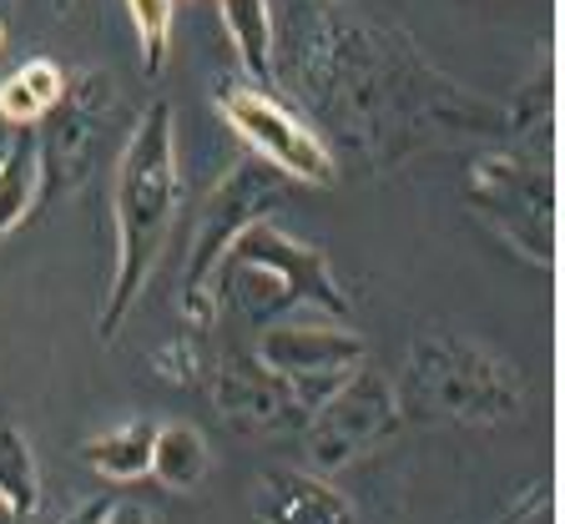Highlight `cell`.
<instances>
[{
  "label": "cell",
  "instance_id": "cell-12",
  "mask_svg": "<svg viewBox=\"0 0 565 524\" xmlns=\"http://www.w3.org/2000/svg\"><path fill=\"white\" fill-rule=\"evenodd\" d=\"M247 504L258 524H359L353 504L329 479L298 474V469H263Z\"/></svg>",
  "mask_w": 565,
  "mask_h": 524
},
{
  "label": "cell",
  "instance_id": "cell-6",
  "mask_svg": "<svg viewBox=\"0 0 565 524\" xmlns=\"http://www.w3.org/2000/svg\"><path fill=\"white\" fill-rule=\"evenodd\" d=\"M212 101H217V117L227 121V131L263 167H273V172H282L288 182H303V186L339 182V157H333L329 137L294 101H282L278 92H268L258 82H223Z\"/></svg>",
  "mask_w": 565,
  "mask_h": 524
},
{
  "label": "cell",
  "instance_id": "cell-10",
  "mask_svg": "<svg viewBox=\"0 0 565 524\" xmlns=\"http://www.w3.org/2000/svg\"><path fill=\"white\" fill-rule=\"evenodd\" d=\"M253 359L278 373L298 394V404L313 408L343 373L369 363V343L359 328L339 323V318L333 323H268Z\"/></svg>",
  "mask_w": 565,
  "mask_h": 524
},
{
  "label": "cell",
  "instance_id": "cell-21",
  "mask_svg": "<svg viewBox=\"0 0 565 524\" xmlns=\"http://www.w3.org/2000/svg\"><path fill=\"white\" fill-rule=\"evenodd\" d=\"M102 524H152V514L141 510V504H127V500H117V504H111V514H106Z\"/></svg>",
  "mask_w": 565,
  "mask_h": 524
},
{
  "label": "cell",
  "instance_id": "cell-11",
  "mask_svg": "<svg viewBox=\"0 0 565 524\" xmlns=\"http://www.w3.org/2000/svg\"><path fill=\"white\" fill-rule=\"evenodd\" d=\"M202 388L212 394L217 414H223L233 429L247 434H278V429H303L308 408L298 404V394L282 384L273 368H263L258 359H223L207 363V378Z\"/></svg>",
  "mask_w": 565,
  "mask_h": 524
},
{
  "label": "cell",
  "instance_id": "cell-13",
  "mask_svg": "<svg viewBox=\"0 0 565 524\" xmlns=\"http://www.w3.org/2000/svg\"><path fill=\"white\" fill-rule=\"evenodd\" d=\"M61 92H66V71L51 56L21 61L11 76H0V127L6 131L35 127V121L61 101Z\"/></svg>",
  "mask_w": 565,
  "mask_h": 524
},
{
  "label": "cell",
  "instance_id": "cell-14",
  "mask_svg": "<svg viewBox=\"0 0 565 524\" xmlns=\"http://www.w3.org/2000/svg\"><path fill=\"white\" fill-rule=\"evenodd\" d=\"M152 434H157L152 419H127V424H117V429L86 439L82 459L106 484H137V479H147V469H152Z\"/></svg>",
  "mask_w": 565,
  "mask_h": 524
},
{
  "label": "cell",
  "instance_id": "cell-24",
  "mask_svg": "<svg viewBox=\"0 0 565 524\" xmlns=\"http://www.w3.org/2000/svg\"><path fill=\"white\" fill-rule=\"evenodd\" d=\"M0 524H21V520H15V514L6 510V504H0Z\"/></svg>",
  "mask_w": 565,
  "mask_h": 524
},
{
  "label": "cell",
  "instance_id": "cell-5",
  "mask_svg": "<svg viewBox=\"0 0 565 524\" xmlns=\"http://www.w3.org/2000/svg\"><path fill=\"white\" fill-rule=\"evenodd\" d=\"M41 197H71L102 162H117L131 121L106 71H66V92L35 121Z\"/></svg>",
  "mask_w": 565,
  "mask_h": 524
},
{
  "label": "cell",
  "instance_id": "cell-22",
  "mask_svg": "<svg viewBox=\"0 0 565 524\" xmlns=\"http://www.w3.org/2000/svg\"><path fill=\"white\" fill-rule=\"evenodd\" d=\"M510 524H551V500L541 494V504H535V514H525V520H510Z\"/></svg>",
  "mask_w": 565,
  "mask_h": 524
},
{
  "label": "cell",
  "instance_id": "cell-15",
  "mask_svg": "<svg viewBox=\"0 0 565 524\" xmlns=\"http://www.w3.org/2000/svg\"><path fill=\"white\" fill-rule=\"evenodd\" d=\"M41 202V162H35V131L15 127L0 147V243L21 227Z\"/></svg>",
  "mask_w": 565,
  "mask_h": 524
},
{
  "label": "cell",
  "instance_id": "cell-16",
  "mask_svg": "<svg viewBox=\"0 0 565 524\" xmlns=\"http://www.w3.org/2000/svg\"><path fill=\"white\" fill-rule=\"evenodd\" d=\"M223 31L243 61L247 82H273V41H278V11L273 0H217Z\"/></svg>",
  "mask_w": 565,
  "mask_h": 524
},
{
  "label": "cell",
  "instance_id": "cell-7",
  "mask_svg": "<svg viewBox=\"0 0 565 524\" xmlns=\"http://www.w3.org/2000/svg\"><path fill=\"white\" fill-rule=\"evenodd\" d=\"M282 192H288V177L263 167L258 157H243V162L227 167V172L217 177V186L202 197L198 233H192V243H188V268H182V313H188L192 328L212 323V308L217 303H212L207 282H212L217 257L227 253V243L243 233L247 222L268 217L282 202Z\"/></svg>",
  "mask_w": 565,
  "mask_h": 524
},
{
  "label": "cell",
  "instance_id": "cell-23",
  "mask_svg": "<svg viewBox=\"0 0 565 524\" xmlns=\"http://www.w3.org/2000/svg\"><path fill=\"white\" fill-rule=\"evenodd\" d=\"M6 41H11V25H6V15H0V51H6Z\"/></svg>",
  "mask_w": 565,
  "mask_h": 524
},
{
  "label": "cell",
  "instance_id": "cell-19",
  "mask_svg": "<svg viewBox=\"0 0 565 524\" xmlns=\"http://www.w3.org/2000/svg\"><path fill=\"white\" fill-rule=\"evenodd\" d=\"M172 6L177 0H127V21L137 31V51H141V71L162 76L167 51H172Z\"/></svg>",
  "mask_w": 565,
  "mask_h": 524
},
{
  "label": "cell",
  "instance_id": "cell-18",
  "mask_svg": "<svg viewBox=\"0 0 565 524\" xmlns=\"http://www.w3.org/2000/svg\"><path fill=\"white\" fill-rule=\"evenodd\" d=\"M0 504L15 520H31L41 504V464H35L31 439L15 424H0Z\"/></svg>",
  "mask_w": 565,
  "mask_h": 524
},
{
  "label": "cell",
  "instance_id": "cell-8",
  "mask_svg": "<svg viewBox=\"0 0 565 524\" xmlns=\"http://www.w3.org/2000/svg\"><path fill=\"white\" fill-rule=\"evenodd\" d=\"M470 207L500 243H510L520 257L555 268V167L525 162L510 152H490L465 177Z\"/></svg>",
  "mask_w": 565,
  "mask_h": 524
},
{
  "label": "cell",
  "instance_id": "cell-3",
  "mask_svg": "<svg viewBox=\"0 0 565 524\" xmlns=\"http://www.w3.org/2000/svg\"><path fill=\"white\" fill-rule=\"evenodd\" d=\"M404 419H435V424H505L525 404V384L490 343L459 333L445 323H424L404 349L399 384Z\"/></svg>",
  "mask_w": 565,
  "mask_h": 524
},
{
  "label": "cell",
  "instance_id": "cell-4",
  "mask_svg": "<svg viewBox=\"0 0 565 524\" xmlns=\"http://www.w3.org/2000/svg\"><path fill=\"white\" fill-rule=\"evenodd\" d=\"M212 303H227L237 318L247 323H278L288 308H323L329 318L349 323L353 303L343 282L333 278L329 257L318 253V247L298 243L278 227V222L258 217L247 222L243 233L227 243V253L217 257V268H212Z\"/></svg>",
  "mask_w": 565,
  "mask_h": 524
},
{
  "label": "cell",
  "instance_id": "cell-20",
  "mask_svg": "<svg viewBox=\"0 0 565 524\" xmlns=\"http://www.w3.org/2000/svg\"><path fill=\"white\" fill-rule=\"evenodd\" d=\"M111 504H117V500H111V494H92V500H86V504H76V510H71L61 524H102L106 514H111Z\"/></svg>",
  "mask_w": 565,
  "mask_h": 524
},
{
  "label": "cell",
  "instance_id": "cell-17",
  "mask_svg": "<svg viewBox=\"0 0 565 524\" xmlns=\"http://www.w3.org/2000/svg\"><path fill=\"white\" fill-rule=\"evenodd\" d=\"M207 469H212V455H207V443H202V434L192 429V424H157L152 469H147V479H157L162 490L188 494L207 479Z\"/></svg>",
  "mask_w": 565,
  "mask_h": 524
},
{
  "label": "cell",
  "instance_id": "cell-2",
  "mask_svg": "<svg viewBox=\"0 0 565 524\" xmlns=\"http://www.w3.org/2000/svg\"><path fill=\"white\" fill-rule=\"evenodd\" d=\"M182 197V167H177V117L167 101H152L131 121L117 152V182H111V237L117 263L102 303V339L111 343L131 318L137 298L147 292L157 263H162L167 233Z\"/></svg>",
  "mask_w": 565,
  "mask_h": 524
},
{
  "label": "cell",
  "instance_id": "cell-25",
  "mask_svg": "<svg viewBox=\"0 0 565 524\" xmlns=\"http://www.w3.org/2000/svg\"><path fill=\"white\" fill-rule=\"evenodd\" d=\"M11 6H15V0H0V15H11Z\"/></svg>",
  "mask_w": 565,
  "mask_h": 524
},
{
  "label": "cell",
  "instance_id": "cell-9",
  "mask_svg": "<svg viewBox=\"0 0 565 524\" xmlns=\"http://www.w3.org/2000/svg\"><path fill=\"white\" fill-rule=\"evenodd\" d=\"M399 429H404V408L399 394H394V378H384L369 363L343 373L303 419L308 459H313V469L323 479L359 464L364 455H374L379 443H388Z\"/></svg>",
  "mask_w": 565,
  "mask_h": 524
},
{
  "label": "cell",
  "instance_id": "cell-1",
  "mask_svg": "<svg viewBox=\"0 0 565 524\" xmlns=\"http://www.w3.org/2000/svg\"><path fill=\"white\" fill-rule=\"evenodd\" d=\"M294 71L298 92L333 121L353 157L394 167L429 137H494L505 111L455 86L414 51L404 31L339 0L294 6V31L273 41V71ZM364 162V167H369Z\"/></svg>",
  "mask_w": 565,
  "mask_h": 524
}]
</instances>
